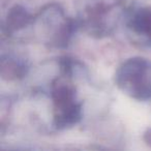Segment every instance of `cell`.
<instances>
[{"instance_id": "obj_2", "label": "cell", "mask_w": 151, "mask_h": 151, "mask_svg": "<svg viewBox=\"0 0 151 151\" xmlns=\"http://www.w3.org/2000/svg\"><path fill=\"white\" fill-rule=\"evenodd\" d=\"M62 68V77L56 79L51 87L53 125L57 129L71 127L82 118V105L77 90L68 80L71 67L64 64Z\"/></svg>"}, {"instance_id": "obj_4", "label": "cell", "mask_w": 151, "mask_h": 151, "mask_svg": "<svg viewBox=\"0 0 151 151\" xmlns=\"http://www.w3.org/2000/svg\"><path fill=\"white\" fill-rule=\"evenodd\" d=\"M115 83L130 99L139 101L151 99V62L142 57L126 59L116 70Z\"/></svg>"}, {"instance_id": "obj_1", "label": "cell", "mask_w": 151, "mask_h": 151, "mask_svg": "<svg viewBox=\"0 0 151 151\" xmlns=\"http://www.w3.org/2000/svg\"><path fill=\"white\" fill-rule=\"evenodd\" d=\"M128 0H79L77 25L89 36L111 35L129 12Z\"/></svg>"}, {"instance_id": "obj_3", "label": "cell", "mask_w": 151, "mask_h": 151, "mask_svg": "<svg viewBox=\"0 0 151 151\" xmlns=\"http://www.w3.org/2000/svg\"><path fill=\"white\" fill-rule=\"evenodd\" d=\"M42 40L51 48H65L73 35L77 22L67 17L58 4H48L40 9L33 21Z\"/></svg>"}, {"instance_id": "obj_6", "label": "cell", "mask_w": 151, "mask_h": 151, "mask_svg": "<svg viewBox=\"0 0 151 151\" xmlns=\"http://www.w3.org/2000/svg\"><path fill=\"white\" fill-rule=\"evenodd\" d=\"M34 18L31 17L22 7H15L12 9L7 18V32H16L26 28L29 25H33Z\"/></svg>"}, {"instance_id": "obj_5", "label": "cell", "mask_w": 151, "mask_h": 151, "mask_svg": "<svg viewBox=\"0 0 151 151\" xmlns=\"http://www.w3.org/2000/svg\"><path fill=\"white\" fill-rule=\"evenodd\" d=\"M124 23L132 44L141 48H151V6L129 9Z\"/></svg>"}]
</instances>
